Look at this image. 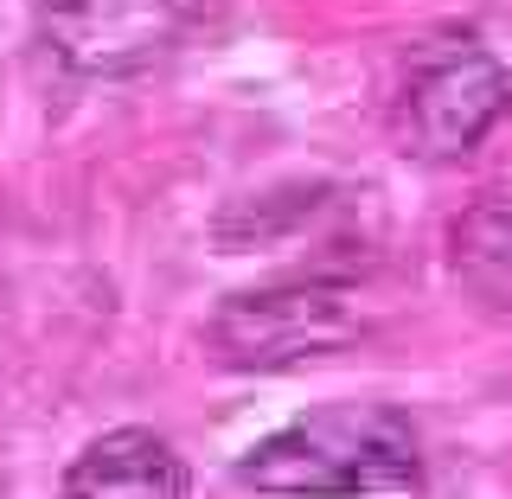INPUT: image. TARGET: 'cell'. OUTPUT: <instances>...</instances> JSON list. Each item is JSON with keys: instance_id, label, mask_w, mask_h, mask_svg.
<instances>
[{"instance_id": "cell-1", "label": "cell", "mask_w": 512, "mask_h": 499, "mask_svg": "<svg viewBox=\"0 0 512 499\" xmlns=\"http://www.w3.org/2000/svg\"><path fill=\"white\" fill-rule=\"evenodd\" d=\"M237 480L263 499H365L423 480V442L391 404H320L250 442Z\"/></svg>"}, {"instance_id": "cell-2", "label": "cell", "mask_w": 512, "mask_h": 499, "mask_svg": "<svg viewBox=\"0 0 512 499\" xmlns=\"http://www.w3.org/2000/svg\"><path fill=\"white\" fill-rule=\"evenodd\" d=\"M372 327V308L352 282L288 276L263 288H237L205 320V352L224 372H295L308 359L352 346Z\"/></svg>"}, {"instance_id": "cell-3", "label": "cell", "mask_w": 512, "mask_h": 499, "mask_svg": "<svg viewBox=\"0 0 512 499\" xmlns=\"http://www.w3.org/2000/svg\"><path fill=\"white\" fill-rule=\"evenodd\" d=\"M506 64L480 45V32H436L410 45L391 90V135L416 160H461L506 116Z\"/></svg>"}, {"instance_id": "cell-4", "label": "cell", "mask_w": 512, "mask_h": 499, "mask_svg": "<svg viewBox=\"0 0 512 499\" xmlns=\"http://www.w3.org/2000/svg\"><path fill=\"white\" fill-rule=\"evenodd\" d=\"M45 52L77 77H135L173 52L205 0H26Z\"/></svg>"}, {"instance_id": "cell-5", "label": "cell", "mask_w": 512, "mask_h": 499, "mask_svg": "<svg viewBox=\"0 0 512 499\" xmlns=\"http://www.w3.org/2000/svg\"><path fill=\"white\" fill-rule=\"evenodd\" d=\"M64 499H192L180 448L154 429H109L64 474Z\"/></svg>"}, {"instance_id": "cell-6", "label": "cell", "mask_w": 512, "mask_h": 499, "mask_svg": "<svg viewBox=\"0 0 512 499\" xmlns=\"http://www.w3.org/2000/svg\"><path fill=\"white\" fill-rule=\"evenodd\" d=\"M455 263L480 282H493V276L512 282V192H487L455 224Z\"/></svg>"}]
</instances>
